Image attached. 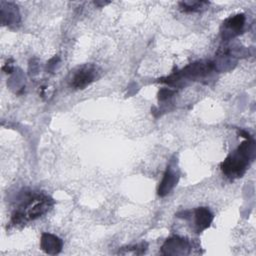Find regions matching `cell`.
Here are the masks:
<instances>
[{"label": "cell", "instance_id": "cell-1", "mask_svg": "<svg viewBox=\"0 0 256 256\" xmlns=\"http://www.w3.org/2000/svg\"><path fill=\"white\" fill-rule=\"evenodd\" d=\"M254 153V142L248 137L221 163L222 172L228 177H241L253 159Z\"/></svg>", "mask_w": 256, "mask_h": 256}, {"label": "cell", "instance_id": "cell-2", "mask_svg": "<svg viewBox=\"0 0 256 256\" xmlns=\"http://www.w3.org/2000/svg\"><path fill=\"white\" fill-rule=\"evenodd\" d=\"M52 204V199L47 195H34L28 198L27 201H24V203L18 207V209L12 215L11 222L13 224H19L28 220H34L48 212Z\"/></svg>", "mask_w": 256, "mask_h": 256}, {"label": "cell", "instance_id": "cell-3", "mask_svg": "<svg viewBox=\"0 0 256 256\" xmlns=\"http://www.w3.org/2000/svg\"><path fill=\"white\" fill-rule=\"evenodd\" d=\"M214 69V64L212 62H197L193 64H189L181 71L172 74L165 80V82L169 84H174L182 79H195L198 77H202L207 75Z\"/></svg>", "mask_w": 256, "mask_h": 256}, {"label": "cell", "instance_id": "cell-4", "mask_svg": "<svg viewBox=\"0 0 256 256\" xmlns=\"http://www.w3.org/2000/svg\"><path fill=\"white\" fill-rule=\"evenodd\" d=\"M97 75V69L93 65H83L72 73L70 85L75 89H84L91 84Z\"/></svg>", "mask_w": 256, "mask_h": 256}, {"label": "cell", "instance_id": "cell-5", "mask_svg": "<svg viewBox=\"0 0 256 256\" xmlns=\"http://www.w3.org/2000/svg\"><path fill=\"white\" fill-rule=\"evenodd\" d=\"M190 250V243L187 239L174 236L167 239L161 249L164 255H185L188 254Z\"/></svg>", "mask_w": 256, "mask_h": 256}, {"label": "cell", "instance_id": "cell-6", "mask_svg": "<svg viewBox=\"0 0 256 256\" xmlns=\"http://www.w3.org/2000/svg\"><path fill=\"white\" fill-rule=\"evenodd\" d=\"M178 179H179V171H178L176 165L170 164L167 167V169L163 175V178L159 184V187L157 190L158 195L161 197H164L168 193H170L171 190L177 184Z\"/></svg>", "mask_w": 256, "mask_h": 256}, {"label": "cell", "instance_id": "cell-7", "mask_svg": "<svg viewBox=\"0 0 256 256\" xmlns=\"http://www.w3.org/2000/svg\"><path fill=\"white\" fill-rule=\"evenodd\" d=\"M40 247L45 253L50 255H56L62 250L63 243L62 240L56 235H53L51 233H43L41 235Z\"/></svg>", "mask_w": 256, "mask_h": 256}, {"label": "cell", "instance_id": "cell-8", "mask_svg": "<svg viewBox=\"0 0 256 256\" xmlns=\"http://www.w3.org/2000/svg\"><path fill=\"white\" fill-rule=\"evenodd\" d=\"M245 24V16L244 14H236L234 16H231L227 18L224 23V38L227 37H233L237 35L243 28Z\"/></svg>", "mask_w": 256, "mask_h": 256}, {"label": "cell", "instance_id": "cell-9", "mask_svg": "<svg viewBox=\"0 0 256 256\" xmlns=\"http://www.w3.org/2000/svg\"><path fill=\"white\" fill-rule=\"evenodd\" d=\"M193 216H194L195 229L198 233L208 228L213 220V214L206 207L196 208L193 212Z\"/></svg>", "mask_w": 256, "mask_h": 256}, {"label": "cell", "instance_id": "cell-10", "mask_svg": "<svg viewBox=\"0 0 256 256\" xmlns=\"http://www.w3.org/2000/svg\"><path fill=\"white\" fill-rule=\"evenodd\" d=\"M6 3V8L1 5V16H2V23L11 25V24H16L19 21V13L17 10V6L14 5L13 3L10 2H5Z\"/></svg>", "mask_w": 256, "mask_h": 256}, {"label": "cell", "instance_id": "cell-11", "mask_svg": "<svg viewBox=\"0 0 256 256\" xmlns=\"http://www.w3.org/2000/svg\"><path fill=\"white\" fill-rule=\"evenodd\" d=\"M207 5L208 2L206 1H182L179 3L181 10L184 12H197Z\"/></svg>", "mask_w": 256, "mask_h": 256}, {"label": "cell", "instance_id": "cell-12", "mask_svg": "<svg viewBox=\"0 0 256 256\" xmlns=\"http://www.w3.org/2000/svg\"><path fill=\"white\" fill-rule=\"evenodd\" d=\"M174 91L168 88H164L159 92V100H166L173 95Z\"/></svg>", "mask_w": 256, "mask_h": 256}]
</instances>
